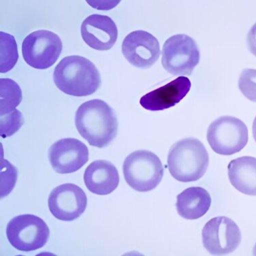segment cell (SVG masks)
Wrapping results in <instances>:
<instances>
[{
	"label": "cell",
	"mask_w": 256,
	"mask_h": 256,
	"mask_svg": "<svg viewBox=\"0 0 256 256\" xmlns=\"http://www.w3.org/2000/svg\"><path fill=\"white\" fill-rule=\"evenodd\" d=\"M74 121L82 137L92 146H108L116 137L118 122L114 110L100 99L82 104L76 112Z\"/></svg>",
	"instance_id": "6da1fadb"
},
{
	"label": "cell",
	"mask_w": 256,
	"mask_h": 256,
	"mask_svg": "<svg viewBox=\"0 0 256 256\" xmlns=\"http://www.w3.org/2000/svg\"><path fill=\"white\" fill-rule=\"evenodd\" d=\"M54 80L60 90L74 96L94 94L102 84L96 66L80 56H67L62 60L54 70Z\"/></svg>",
	"instance_id": "7a4b0ae2"
},
{
	"label": "cell",
	"mask_w": 256,
	"mask_h": 256,
	"mask_svg": "<svg viewBox=\"0 0 256 256\" xmlns=\"http://www.w3.org/2000/svg\"><path fill=\"white\" fill-rule=\"evenodd\" d=\"M209 156L203 144L196 138L180 140L172 146L168 158L169 171L182 182L200 179L208 169Z\"/></svg>",
	"instance_id": "3957f363"
},
{
	"label": "cell",
	"mask_w": 256,
	"mask_h": 256,
	"mask_svg": "<svg viewBox=\"0 0 256 256\" xmlns=\"http://www.w3.org/2000/svg\"><path fill=\"white\" fill-rule=\"evenodd\" d=\"M160 158L148 150H137L128 155L123 164L125 180L134 190L150 192L160 184L164 176Z\"/></svg>",
	"instance_id": "277c9868"
},
{
	"label": "cell",
	"mask_w": 256,
	"mask_h": 256,
	"mask_svg": "<svg viewBox=\"0 0 256 256\" xmlns=\"http://www.w3.org/2000/svg\"><path fill=\"white\" fill-rule=\"evenodd\" d=\"M248 130L237 118L222 116L211 123L207 140L211 148L218 154L229 156L240 152L248 144Z\"/></svg>",
	"instance_id": "5b68a950"
},
{
	"label": "cell",
	"mask_w": 256,
	"mask_h": 256,
	"mask_svg": "<svg viewBox=\"0 0 256 256\" xmlns=\"http://www.w3.org/2000/svg\"><path fill=\"white\" fill-rule=\"evenodd\" d=\"M200 59L196 41L186 34L172 36L162 46V66L173 76H190Z\"/></svg>",
	"instance_id": "8992f818"
},
{
	"label": "cell",
	"mask_w": 256,
	"mask_h": 256,
	"mask_svg": "<svg viewBox=\"0 0 256 256\" xmlns=\"http://www.w3.org/2000/svg\"><path fill=\"white\" fill-rule=\"evenodd\" d=\"M46 222L33 214H22L12 218L6 227L11 246L22 252H32L44 248L50 238Z\"/></svg>",
	"instance_id": "52a82bcc"
},
{
	"label": "cell",
	"mask_w": 256,
	"mask_h": 256,
	"mask_svg": "<svg viewBox=\"0 0 256 256\" xmlns=\"http://www.w3.org/2000/svg\"><path fill=\"white\" fill-rule=\"evenodd\" d=\"M62 51V42L59 36L48 30H38L30 34L22 44L24 60L36 69H46L53 66Z\"/></svg>",
	"instance_id": "ba28073f"
},
{
	"label": "cell",
	"mask_w": 256,
	"mask_h": 256,
	"mask_svg": "<svg viewBox=\"0 0 256 256\" xmlns=\"http://www.w3.org/2000/svg\"><path fill=\"white\" fill-rule=\"evenodd\" d=\"M241 232L233 220L226 216H218L207 222L202 230L204 246L214 256L228 255L238 248Z\"/></svg>",
	"instance_id": "9c48e42d"
},
{
	"label": "cell",
	"mask_w": 256,
	"mask_h": 256,
	"mask_svg": "<svg viewBox=\"0 0 256 256\" xmlns=\"http://www.w3.org/2000/svg\"><path fill=\"white\" fill-rule=\"evenodd\" d=\"M50 212L58 220L72 222L86 210L87 197L82 188L71 183L61 184L52 190L48 200Z\"/></svg>",
	"instance_id": "30bf717a"
},
{
	"label": "cell",
	"mask_w": 256,
	"mask_h": 256,
	"mask_svg": "<svg viewBox=\"0 0 256 256\" xmlns=\"http://www.w3.org/2000/svg\"><path fill=\"white\" fill-rule=\"evenodd\" d=\"M50 164L56 172L64 174L76 172L89 160V151L83 142L74 138L56 142L48 150Z\"/></svg>",
	"instance_id": "8fae6325"
},
{
	"label": "cell",
	"mask_w": 256,
	"mask_h": 256,
	"mask_svg": "<svg viewBox=\"0 0 256 256\" xmlns=\"http://www.w3.org/2000/svg\"><path fill=\"white\" fill-rule=\"evenodd\" d=\"M122 52L132 66L150 68L160 58V44L158 39L148 32L136 30L128 34L123 40Z\"/></svg>",
	"instance_id": "7c38bea8"
},
{
	"label": "cell",
	"mask_w": 256,
	"mask_h": 256,
	"mask_svg": "<svg viewBox=\"0 0 256 256\" xmlns=\"http://www.w3.org/2000/svg\"><path fill=\"white\" fill-rule=\"evenodd\" d=\"M81 34L84 42L91 48L98 51H108L116 42L118 31L111 18L94 14L84 20Z\"/></svg>",
	"instance_id": "4fadbf2b"
},
{
	"label": "cell",
	"mask_w": 256,
	"mask_h": 256,
	"mask_svg": "<svg viewBox=\"0 0 256 256\" xmlns=\"http://www.w3.org/2000/svg\"><path fill=\"white\" fill-rule=\"evenodd\" d=\"M192 83L180 76L164 86L148 93L140 99V104L149 111H162L180 102L190 92Z\"/></svg>",
	"instance_id": "5bb4252c"
},
{
	"label": "cell",
	"mask_w": 256,
	"mask_h": 256,
	"mask_svg": "<svg viewBox=\"0 0 256 256\" xmlns=\"http://www.w3.org/2000/svg\"><path fill=\"white\" fill-rule=\"evenodd\" d=\"M84 182L92 193L106 196L112 193L119 184L118 172L111 162L95 160L86 169Z\"/></svg>",
	"instance_id": "9a60e30c"
},
{
	"label": "cell",
	"mask_w": 256,
	"mask_h": 256,
	"mask_svg": "<svg viewBox=\"0 0 256 256\" xmlns=\"http://www.w3.org/2000/svg\"><path fill=\"white\" fill-rule=\"evenodd\" d=\"M210 205V194L205 188L200 186L186 188L177 196V212L186 220L202 218L208 212Z\"/></svg>",
	"instance_id": "2e32d148"
},
{
	"label": "cell",
	"mask_w": 256,
	"mask_h": 256,
	"mask_svg": "<svg viewBox=\"0 0 256 256\" xmlns=\"http://www.w3.org/2000/svg\"><path fill=\"white\" fill-rule=\"evenodd\" d=\"M228 176L234 188L248 196H256V158L242 156L228 165Z\"/></svg>",
	"instance_id": "e0dca14e"
},
{
	"label": "cell",
	"mask_w": 256,
	"mask_h": 256,
	"mask_svg": "<svg viewBox=\"0 0 256 256\" xmlns=\"http://www.w3.org/2000/svg\"><path fill=\"white\" fill-rule=\"evenodd\" d=\"M1 88V116L8 114L16 110L22 100V92L20 86L10 79L0 80Z\"/></svg>",
	"instance_id": "ac0fdd59"
},
{
	"label": "cell",
	"mask_w": 256,
	"mask_h": 256,
	"mask_svg": "<svg viewBox=\"0 0 256 256\" xmlns=\"http://www.w3.org/2000/svg\"><path fill=\"white\" fill-rule=\"evenodd\" d=\"M1 38V68L2 74L8 72L18 62V46L13 36L0 32Z\"/></svg>",
	"instance_id": "d6986e66"
},
{
	"label": "cell",
	"mask_w": 256,
	"mask_h": 256,
	"mask_svg": "<svg viewBox=\"0 0 256 256\" xmlns=\"http://www.w3.org/2000/svg\"><path fill=\"white\" fill-rule=\"evenodd\" d=\"M238 88L246 98L256 102V69L242 70L239 78Z\"/></svg>",
	"instance_id": "ffe728a7"
},
{
	"label": "cell",
	"mask_w": 256,
	"mask_h": 256,
	"mask_svg": "<svg viewBox=\"0 0 256 256\" xmlns=\"http://www.w3.org/2000/svg\"><path fill=\"white\" fill-rule=\"evenodd\" d=\"M22 114L18 110L8 114L1 116V136L5 138L12 136L24 124Z\"/></svg>",
	"instance_id": "44dd1931"
},
{
	"label": "cell",
	"mask_w": 256,
	"mask_h": 256,
	"mask_svg": "<svg viewBox=\"0 0 256 256\" xmlns=\"http://www.w3.org/2000/svg\"><path fill=\"white\" fill-rule=\"evenodd\" d=\"M246 44L250 52L256 56V23L252 26L246 36Z\"/></svg>",
	"instance_id": "7402d4cb"
},
{
	"label": "cell",
	"mask_w": 256,
	"mask_h": 256,
	"mask_svg": "<svg viewBox=\"0 0 256 256\" xmlns=\"http://www.w3.org/2000/svg\"><path fill=\"white\" fill-rule=\"evenodd\" d=\"M253 136L254 140L256 142V117L255 119H254V123H253Z\"/></svg>",
	"instance_id": "603a6c76"
},
{
	"label": "cell",
	"mask_w": 256,
	"mask_h": 256,
	"mask_svg": "<svg viewBox=\"0 0 256 256\" xmlns=\"http://www.w3.org/2000/svg\"><path fill=\"white\" fill-rule=\"evenodd\" d=\"M253 255L256 256V244H255V246H254V251H253Z\"/></svg>",
	"instance_id": "cb8c5ba5"
}]
</instances>
